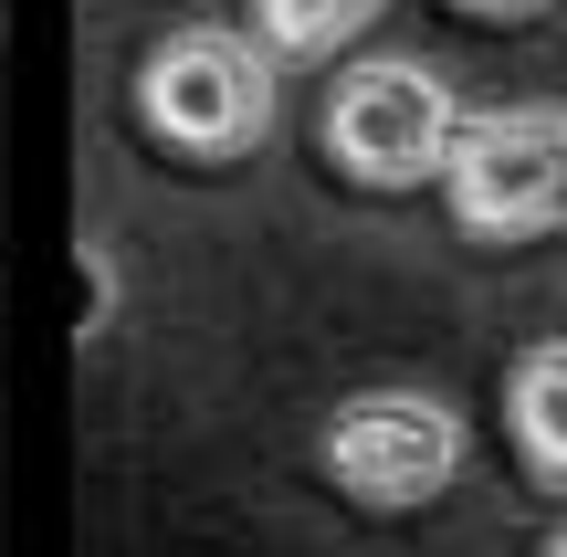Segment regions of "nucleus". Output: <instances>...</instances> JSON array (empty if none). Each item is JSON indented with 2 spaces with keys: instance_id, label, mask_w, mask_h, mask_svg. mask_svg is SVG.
<instances>
[{
  "instance_id": "7",
  "label": "nucleus",
  "mask_w": 567,
  "mask_h": 557,
  "mask_svg": "<svg viewBox=\"0 0 567 557\" xmlns=\"http://www.w3.org/2000/svg\"><path fill=\"white\" fill-rule=\"evenodd\" d=\"M105 316H116V264H105V243H84V316H74V337H105Z\"/></svg>"
},
{
  "instance_id": "1",
  "label": "nucleus",
  "mask_w": 567,
  "mask_h": 557,
  "mask_svg": "<svg viewBox=\"0 0 567 557\" xmlns=\"http://www.w3.org/2000/svg\"><path fill=\"white\" fill-rule=\"evenodd\" d=\"M284 116V53L264 32H231V21H179V32L147 42L137 63V126L168 158L231 168L274 137Z\"/></svg>"
},
{
  "instance_id": "9",
  "label": "nucleus",
  "mask_w": 567,
  "mask_h": 557,
  "mask_svg": "<svg viewBox=\"0 0 567 557\" xmlns=\"http://www.w3.org/2000/svg\"><path fill=\"white\" fill-rule=\"evenodd\" d=\"M547 557H567V526H557V537H547Z\"/></svg>"
},
{
  "instance_id": "6",
  "label": "nucleus",
  "mask_w": 567,
  "mask_h": 557,
  "mask_svg": "<svg viewBox=\"0 0 567 557\" xmlns=\"http://www.w3.org/2000/svg\"><path fill=\"white\" fill-rule=\"evenodd\" d=\"M379 11L389 0H252V32H264L284 63H326V53H347Z\"/></svg>"
},
{
  "instance_id": "3",
  "label": "nucleus",
  "mask_w": 567,
  "mask_h": 557,
  "mask_svg": "<svg viewBox=\"0 0 567 557\" xmlns=\"http://www.w3.org/2000/svg\"><path fill=\"white\" fill-rule=\"evenodd\" d=\"M463 105L431 63L389 53V63H347L337 95H326V158L358 189H421L452 179V147H463Z\"/></svg>"
},
{
  "instance_id": "8",
  "label": "nucleus",
  "mask_w": 567,
  "mask_h": 557,
  "mask_svg": "<svg viewBox=\"0 0 567 557\" xmlns=\"http://www.w3.org/2000/svg\"><path fill=\"white\" fill-rule=\"evenodd\" d=\"M452 11H463V21H536L547 0H452Z\"/></svg>"
},
{
  "instance_id": "4",
  "label": "nucleus",
  "mask_w": 567,
  "mask_h": 557,
  "mask_svg": "<svg viewBox=\"0 0 567 557\" xmlns=\"http://www.w3.org/2000/svg\"><path fill=\"white\" fill-rule=\"evenodd\" d=\"M316 453H326V484H337L347 505L410 516V505L452 495L473 432H463V411L431 400V390H358V400H337V421H326Z\"/></svg>"
},
{
  "instance_id": "5",
  "label": "nucleus",
  "mask_w": 567,
  "mask_h": 557,
  "mask_svg": "<svg viewBox=\"0 0 567 557\" xmlns=\"http://www.w3.org/2000/svg\"><path fill=\"white\" fill-rule=\"evenodd\" d=\"M505 432H515V463L567 495V337H536L505 369Z\"/></svg>"
},
{
  "instance_id": "2",
  "label": "nucleus",
  "mask_w": 567,
  "mask_h": 557,
  "mask_svg": "<svg viewBox=\"0 0 567 557\" xmlns=\"http://www.w3.org/2000/svg\"><path fill=\"white\" fill-rule=\"evenodd\" d=\"M452 231L473 243H536V231H567V105L526 95V105H484L452 147Z\"/></svg>"
}]
</instances>
